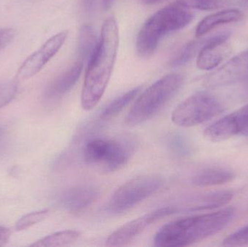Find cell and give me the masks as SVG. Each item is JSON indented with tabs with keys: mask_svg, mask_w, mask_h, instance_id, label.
<instances>
[{
	"mask_svg": "<svg viewBox=\"0 0 248 247\" xmlns=\"http://www.w3.org/2000/svg\"><path fill=\"white\" fill-rule=\"evenodd\" d=\"M119 45L117 21L113 16L103 24L98 46L87 63L81 91V107L93 110L101 100L108 85L114 68Z\"/></svg>",
	"mask_w": 248,
	"mask_h": 247,
	"instance_id": "cell-1",
	"label": "cell"
},
{
	"mask_svg": "<svg viewBox=\"0 0 248 247\" xmlns=\"http://www.w3.org/2000/svg\"><path fill=\"white\" fill-rule=\"evenodd\" d=\"M235 213V208L227 207L214 213L173 220L159 229L155 236V246L186 247L198 243L221 232Z\"/></svg>",
	"mask_w": 248,
	"mask_h": 247,
	"instance_id": "cell-2",
	"label": "cell"
},
{
	"mask_svg": "<svg viewBox=\"0 0 248 247\" xmlns=\"http://www.w3.org/2000/svg\"><path fill=\"white\" fill-rule=\"evenodd\" d=\"M193 13L189 8L178 2L156 12L146 20L137 35V54L141 58H150L166 35L186 27L193 20Z\"/></svg>",
	"mask_w": 248,
	"mask_h": 247,
	"instance_id": "cell-3",
	"label": "cell"
},
{
	"mask_svg": "<svg viewBox=\"0 0 248 247\" xmlns=\"http://www.w3.org/2000/svg\"><path fill=\"white\" fill-rule=\"evenodd\" d=\"M182 83V75L176 73L157 80L137 99L125 116V124L138 126L153 118L174 97Z\"/></svg>",
	"mask_w": 248,
	"mask_h": 247,
	"instance_id": "cell-4",
	"label": "cell"
},
{
	"mask_svg": "<svg viewBox=\"0 0 248 247\" xmlns=\"http://www.w3.org/2000/svg\"><path fill=\"white\" fill-rule=\"evenodd\" d=\"M217 97L201 91L186 98L172 112L171 120L181 128H191L202 124L223 111Z\"/></svg>",
	"mask_w": 248,
	"mask_h": 247,
	"instance_id": "cell-5",
	"label": "cell"
},
{
	"mask_svg": "<svg viewBox=\"0 0 248 247\" xmlns=\"http://www.w3.org/2000/svg\"><path fill=\"white\" fill-rule=\"evenodd\" d=\"M163 184V180L157 175H143L132 178L115 191L108 209L116 214L125 213L155 194Z\"/></svg>",
	"mask_w": 248,
	"mask_h": 247,
	"instance_id": "cell-6",
	"label": "cell"
},
{
	"mask_svg": "<svg viewBox=\"0 0 248 247\" xmlns=\"http://www.w3.org/2000/svg\"><path fill=\"white\" fill-rule=\"evenodd\" d=\"M176 211L177 210L174 207H163L134 219L113 232L106 240V246H126L142 233L149 226L161 220L163 218L174 214Z\"/></svg>",
	"mask_w": 248,
	"mask_h": 247,
	"instance_id": "cell-7",
	"label": "cell"
},
{
	"mask_svg": "<svg viewBox=\"0 0 248 247\" xmlns=\"http://www.w3.org/2000/svg\"><path fill=\"white\" fill-rule=\"evenodd\" d=\"M240 135H248V104L214 122L203 136L211 142H221Z\"/></svg>",
	"mask_w": 248,
	"mask_h": 247,
	"instance_id": "cell-8",
	"label": "cell"
},
{
	"mask_svg": "<svg viewBox=\"0 0 248 247\" xmlns=\"http://www.w3.org/2000/svg\"><path fill=\"white\" fill-rule=\"evenodd\" d=\"M67 30L59 32L48 39L37 51L32 54L18 69L17 78L26 80L34 76L58 53L68 38Z\"/></svg>",
	"mask_w": 248,
	"mask_h": 247,
	"instance_id": "cell-9",
	"label": "cell"
},
{
	"mask_svg": "<svg viewBox=\"0 0 248 247\" xmlns=\"http://www.w3.org/2000/svg\"><path fill=\"white\" fill-rule=\"evenodd\" d=\"M248 77V49L236 55L210 73L205 80V85L211 88L244 82Z\"/></svg>",
	"mask_w": 248,
	"mask_h": 247,
	"instance_id": "cell-10",
	"label": "cell"
},
{
	"mask_svg": "<svg viewBox=\"0 0 248 247\" xmlns=\"http://www.w3.org/2000/svg\"><path fill=\"white\" fill-rule=\"evenodd\" d=\"M230 33H221L208 38V42L197 56V67L202 71L217 68L229 55L231 48L227 40Z\"/></svg>",
	"mask_w": 248,
	"mask_h": 247,
	"instance_id": "cell-11",
	"label": "cell"
},
{
	"mask_svg": "<svg viewBox=\"0 0 248 247\" xmlns=\"http://www.w3.org/2000/svg\"><path fill=\"white\" fill-rule=\"evenodd\" d=\"M133 142L128 139H107L104 155L99 168L105 172H115L126 165L134 153Z\"/></svg>",
	"mask_w": 248,
	"mask_h": 247,
	"instance_id": "cell-12",
	"label": "cell"
},
{
	"mask_svg": "<svg viewBox=\"0 0 248 247\" xmlns=\"http://www.w3.org/2000/svg\"><path fill=\"white\" fill-rule=\"evenodd\" d=\"M100 195V189L94 186L88 184L75 186L62 194L61 202L67 211L73 214H78L93 205Z\"/></svg>",
	"mask_w": 248,
	"mask_h": 247,
	"instance_id": "cell-13",
	"label": "cell"
},
{
	"mask_svg": "<svg viewBox=\"0 0 248 247\" xmlns=\"http://www.w3.org/2000/svg\"><path fill=\"white\" fill-rule=\"evenodd\" d=\"M84 65L81 61L77 60L65 72L57 77L46 88L45 98L54 101L69 92L79 79Z\"/></svg>",
	"mask_w": 248,
	"mask_h": 247,
	"instance_id": "cell-14",
	"label": "cell"
},
{
	"mask_svg": "<svg viewBox=\"0 0 248 247\" xmlns=\"http://www.w3.org/2000/svg\"><path fill=\"white\" fill-rule=\"evenodd\" d=\"M243 13L237 9H228L213 13L204 17L198 23L195 30V35L197 37H201L209 33L217 26L239 21L243 19Z\"/></svg>",
	"mask_w": 248,
	"mask_h": 247,
	"instance_id": "cell-15",
	"label": "cell"
},
{
	"mask_svg": "<svg viewBox=\"0 0 248 247\" xmlns=\"http://www.w3.org/2000/svg\"><path fill=\"white\" fill-rule=\"evenodd\" d=\"M234 178V173L227 168H208L197 172L192 177V182L197 187H213L227 184Z\"/></svg>",
	"mask_w": 248,
	"mask_h": 247,
	"instance_id": "cell-16",
	"label": "cell"
},
{
	"mask_svg": "<svg viewBox=\"0 0 248 247\" xmlns=\"http://www.w3.org/2000/svg\"><path fill=\"white\" fill-rule=\"evenodd\" d=\"M98 38L94 28L90 25H84L81 26L78 35L77 55L78 60L83 63L87 62L91 59L98 46Z\"/></svg>",
	"mask_w": 248,
	"mask_h": 247,
	"instance_id": "cell-17",
	"label": "cell"
},
{
	"mask_svg": "<svg viewBox=\"0 0 248 247\" xmlns=\"http://www.w3.org/2000/svg\"><path fill=\"white\" fill-rule=\"evenodd\" d=\"M234 197L231 191H216L205 194L198 199V204L191 209V211L212 210L227 205Z\"/></svg>",
	"mask_w": 248,
	"mask_h": 247,
	"instance_id": "cell-18",
	"label": "cell"
},
{
	"mask_svg": "<svg viewBox=\"0 0 248 247\" xmlns=\"http://www.w3.org/2000/svg\"><path fill=\"white\" fill-rule=\"evenodd\" d=\"M81 233L77 231L65 230L52 233L33 243L31 247H51L69 246L78 240Z\"/></svg>",
	"mask_w": 248,
	"mask_h": 247,
	"instance_id": "cell-19",
	"label": "cell"
},
{
	"mask_svg": "<svg viewBox=\"0 0 248 247\" xmlns=\"http://www.w3.org/2000/svg\"><path fill=\"white\" fill-rule=\"evenodd\" d=\"M140 91L141 87H137L115 99L104 109L100 115V119L108 120L116 117L137 97Z\"/></svg>",
	"mask_w": 248,
	"mask_h": 247,
	"instance_id": "cell-20",
	"label": "cell"
},
{
	"mask_svg": "<svg viewBox=\"0 0 248 247\" xmlns=\"http://www.w3.org/2000/svg\"><path fill=\"white\" fill-rule=\"evenodd\" d=\"M208 39L202 40L191 41L186 43L185 46L181 48L177 55L171 61V66L177 67L185 65L191 60L195 56H198V53L208 42Z\"/></svg>",
	"mask_w": 248,
	"mask_h": 247,
	"instance_id": "cell-21",
	"label": "cell"
},
{
	"mask_svg": "<svg viewBox=\"0 0 248 247\" xmlns=\"http://www.w3.org/2000/svg\"><path fill=\"white\" fill-rule=\"evenodd\" d=\"M179 4L187 8L213 10L230 5L228 0H177Z\"/></svg>",
	"mask_w": 248,
	"mask_h": 247,
	"instance_id": "cell-22",
	"label": "cell"
},
{
	"mask_svg": "<svg viewBox=\"0 0 248 247\" xmlns=\"http://www.w3.org/2000/svg\"><path fill=\"white\" fill-rule=\"evenodd\" d=\"M48 215H49L48 210H41V211L26 215L17 222L16 225V230L17 232L27 230L32 226L45 220L47 218Z\"/></svg>",
	"mask_w": 248,
	"mask_h": 247,
	"instance_id": "cell-23",
	"label": "cell"
},
{
	"mask_svg": "<svg viewBox=\"0 0 248 247\" xmlns=\"http://www.w3.org/2000/svg\"><path fill=\"white\" fill-rule=\"evenodd\" d=\"M17 91V86L16 81L0 82V109L5 107L15 98Z\"/></svg>",
	"mask_w": 248,
	"mask_h": 247,
	"instance_id": "cell-24",
	"label": "cell"
},
{
	"mask_svg": "<svg viewBox=\"0 0 248 247\" xmlns=\"http://www.w3.org/2000/svg\"><path fill=\"white\" fill-rule=\"evenodd\" d=\"M16 32L12 29H0V51L8 46L14 39Z\"/></svg>",
	"mask_w": 248,
	"mask_h": 247,
	"instance_id": "cell-25",
	"label": "cell"
},
{
	"mask_svg": "<svg viewBox=\"0 0 248 247\" xmlns=\"http://www.w3.org/2000/svg\"><path fill=\"white\" fill-rule=\"evenodd\" d=\"M11 236V232L7 228L0 226V247L7 245Z\"/></svg>",
	"mask_w": 248,
	"mask_h": 247,
	"instance_id": "cell-26",
	"label": "cell"
},
{
	"mask_svg": "<svg viewBox=\"0 0 248 247\" xmlns=\"http://www.w3.org/2000/svg\"><path fill=\"white\" fill-rule=\"evenodd\" d=\"M84 8L87 11H91L94 7V0H82Z\"/></svg>",
	"mask_w": 248,
	"mask_h": 247,
	"instance_id": "cell-27",
	"label": "cell"
},
{
	"mask_svg": "<svg viewBox=\"0 0 248 247\" xmlns=\"http://www.w3.org/2000/svg\"><path fill=\"white\" fill-rule=\"evenodd\" d=\"M114 0H103V7L105 10H108L113 5Z\"/></svg>",
	"mask_w": 248,
	"mask_h": 247,
	"instance_id": "cell-28",
	"label": "cell"
},
{
	"mask_svg": "<svg viewBox=\"0 0 248 247\" xmlns=\"http://www.w3.org/2000/svg\"><path fill=\"white\" fill-rule=\"evenodd\" d=\"M160 1H162V0H142L143 2L147 4H155V3L159 2Z\"/></svg>",
	"mask_w": 248,
	"mask_h": 247,
	"instance_id": "cell-29",
	"label": "cell"
},
{
	"mask_svg": "<svg viewBox=\"0 0 248 247\" xmlns=\"http://www.w3.org/2000/svg\"><path fill=\"white\" fill-rule=\"evenodd\" d=\"M240 6L243 7H248V0H239Z\"/></svg>",
	"mask_w": 248,
	"mask_h": 247,
	"instance_id": "cell-30",
	"label": "cell"
},
{
	"mask_svg": "<svg viewBox=\"0 0 248 247\" xmlns=\"http://www.w3.org/2000/svg\"><path fill=\"white\" fill-rule=\"evenodd\" d=\"M244 82L245 88H246V92H247V94H248V77L247 79H246V81H244Z\"/></svg>",
	"mask_w": 248,
	"mask_h": 247,
	"instance_id": "cell-31",
	"label": "cell"
},
{
	"mask_svg": "<svg viewBox=\"0 0 248 247\" xmlns=\"http://www.w3.org/2000/svg\"><path fill=\"white\" fill-rule=\"evenodd\" d=\"M4 129L2 128H0V136H2L3 133H4Z\"/></svg>",
	"mask_w": 248,
	"mask_h": 247,
	"instance_id": "cell-32",
	"label": "cell"
}]
</instances>
